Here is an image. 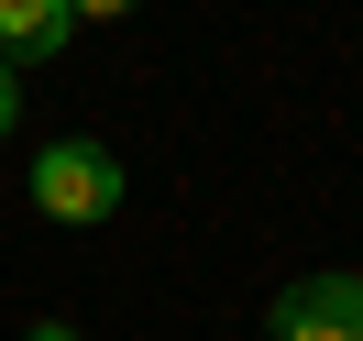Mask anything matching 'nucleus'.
Returning <instances> with one entry per match:
<instances>
[{
	"instance_id": "1",
	"label": "nucleus",
	"mask_w": 363,
	"mask_h": 341,
	"mask_svg": "<svg viewBox=\"0 0 363 341\" xmlns=\"http://www.w3.org/2000/svg\"><path fill=\"white\" fill-rule=\"evenodd\" d=\"M33 209H45V220H111V209H121V155H111V143H45Z\"/></svg>"
},
{
	"instance_id": "2",
	"label": "nucleus",
	"mask_w": 363,
	"mask_h": 341,
	"mask_svg": "<svg viewBox=\"0 0 363 341\" xmlns=\"http://www.w3.org/2000/svg\"><path fill=\"white\" fill-rule=\"evenodd\" d=\"M264 341H363V275H297L264 308Z\"/></svg>"
},
{
	"instance_id": "3",
	"label": "nucleus",
	"mask_w": 363,
	"mask_h": 341,
	"mask_svg": "<svg viewBox=\"0 0 363 341\" xmlns=\"http://www.w3.org/2000/svg\"><path fill=\"white\" fill-rule=\"evenodd\" d=\"M67 33H77L67 0H0V55H11V67H45Z\"/></svg>"
},
{
	"instance_id": "4",
	"label": "nucleus",
	"mask_w": 363,
	"mask_h": 341,
	"mask_svg": "<svg viewBox=\"0 0 363 341\" xmlns=\"http://www.w3.org/2000/svg\"><path fill=\"white\" fill-rule=\"evenodd\" d=\"M11 121H23V89H11V55H0V143H11Z\"/></svg>"
},
{
	"instance_id": "5",
	"label": "nucleus",
	"mask_w": 363,
	"mask_h": 341,
	"mask_svg": "<svg viewBox=\"0 0 363 341\" xmlns=\"http://www.w3.org/2000/svg\"><path fill=\"white\" fill-rule=\"evenodd\" d=\"M77 23H121V11H133V0H67Z\"/></svg>"
},
{
	"instance_id": "6",
	"label": "nucleus",
	"mask_w": 363,
	"mask_h": 341,
	"mask_svg": "<svg viewBox=\"0 0 363 341\" xmlns=\"http://www.w3.org/2000/svg\"><path fill=\"white\" fill-rule=\"evenodd\" d=\"M23 341H77V330H67V319H33V330H23Z\"/></svg>"
}]
</instances>
